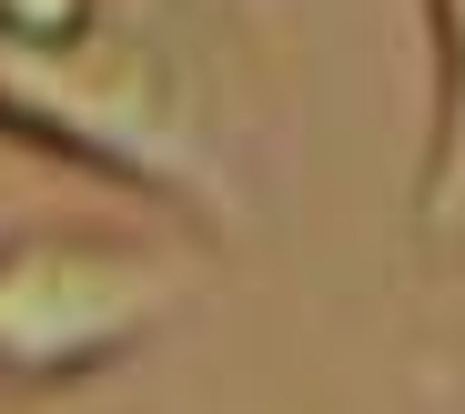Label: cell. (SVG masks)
<instances>
[{
  "label": "cell",
  "instance_id": "1",
  "mask_svg": "<svg viewBox=\"0 0 465 414\" xmlns=\"http://www.w3.org/2000/svg\"><path fill=\"white\" fill-rule=\"evenodd\" d=\"M253 122V31L232 0H102L71 41H0V142L112 182L193 242L263 222Z\"/></svg>",
  "mask_w": 465,
  "mask_h": 414
},
{
  "label": "cell",
  "instance_id": "2",
  "mask_svg": "<svg viewBox=\"0 0 465 414\" xmlns=\"http://www.w3.org/2000/svg\"><path fill=\"white\" fill-rule=\"evenodd\" d=\"M203 283V242L173 222L21 212L0 222V394L51 404L92 394L183 323Z\"/></svg>",
  "mask_w": 465,
  "mask_h": 414
},
{
  "label": "cell",
  "instance_id": "3",
  "mask_svg": "<svg viewBox=\"0 0 465 414\" xmlns=\"http://www.w3.org/2000/svg\"><path fill=\"white\" fill-rule=\"evenodd\" d=\"M415 253H465V0H425V142H415Z\"/></svg>",
  "mask_w": 465,
  "mask_h": 414
},
{
  "label": "cell",
  "instance_id": "4",
  "mask_svg": "<svg viewBox=\"0 0 465 414\" xmlns=\"http://www.w3.org/2000/svg\"><path fill=\"white\" fill-rule=\"evenodd\" d=\"M102 0H0V41H71Z\"/></svg>",
  "mask_w": 465,
  "mask_h": 414
}]
</instances>
